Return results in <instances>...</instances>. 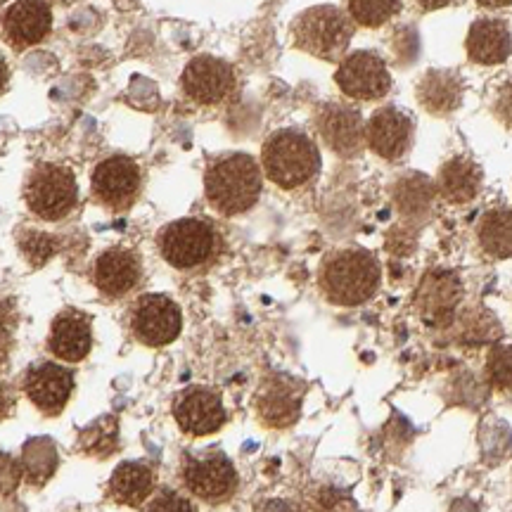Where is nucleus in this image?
<instances>
[{
    "instance_id": "f257e3e1",
    "label": "nucleus",
    "mask_w": 512,
    "mask_h": 512,
    "mask_svg": "<svg viewBox=\"0 0 512 512\" xmlns=\"http://www.w3.org/2000/svg\"><path fill=\"white\" fill-rule=\"evenodd\" d=\"M382 268L373 252L361 247L335 249L318 268V287L330 304L361 306L380 290Z\"/></svg>"
},
{
    "instance_id": "f03ea898",
    "label": "nucleus",
    "mask_w": 512,
    "mask_h": 512,
    "mask_svg": "<svg viewBox=\"0 0 512 512\" xmlns=\"http://www.w3.org/2000/svg\"><path fill=\"white\" fill-rule=\"evenodd\" d=\"M264 190L261 166L247 152H230L214 159L204 174V195L221 216H240L259 202Z\"/></svg>"
},
{
    "instance_id": "7ed1b4c3",
    "label": "nucleus",
    "mask_w": 512,
    "mask_h": 512,
    "mask_svg": "<svg viewBox=\"0 0 512 512\" xmlns=\"http://www.w3.org/2000/svg\"><path fill=\"white\" fill-rule=\"evenodd\" d=\"M261 171L283 190H297L311 183L320 171V150L309 133L280 128L261 147Z\"/></svg>"
},
{
    "instance_id": "20e7f679",
    "label": "nucleus",
    "mask_w": 512,
    "mask_h": 512,
    "mask_svg": "<svg viewBox=\"0 0 512 512\" xmlns=\"http://www.w3.org/2000/svg\"><path fill=\"white\" fill-rule=\"evenodd\" d=\"M356 24L349 12L335 5H316L292 22L294 48L325 62H342L354 38Z\"/></svg>"
},
{
    "instance_id": "39448f33",
    "label": "nucleus",
    "mask_w": 512,
    "mask_h": 512,
    "mask_svg": "<svg viewBox=\"0 0 512 512\" xmlns=\"http://www.w3.org/2000/svg\"><path fill=\"white\" fill-rule=\"evenodd\" d=\"M157 247L162 259L176 271H195L216 259L221 238L209 221L178 219L159 230Z\"/></svg>"
},
{
    "instance_id": "423d86ee",
    "label": "nucleus",
    "mask_w": 512,
    "mask_h": 512,
    "mask_svg": "<svg viewBox=\"0 0 512 512\" xmlns=\"http://www.w3.org/2000/svg\"><path fill=\"white\" fill-rule=\"evenodd\" d=\"M24 200L38 219L62 221L79 202L74 171L60 164H38L24 185Z\"/></svg>"
},
{
    "instance_id": "0eeeda50",
    "label": "nucleus",
    "mask_w": 512,
    "mask_h": 512,
    "mask_svg": "<svg viewBox=\"0 0 512 512\" xmlns=\"http://www.w3.org/2000/svg\"><path fill=\"white\" fill-rule=\"evenodd\" d=\"M238 76L226 60L214 55H197L185 64L181 91L200 107H219L235 95Z\"/></svg>"
},
{
    "instance_id": "6e6552de",
    "label": "nucleus",
    "mask_w": 512,
    "mask_h": 512,
    "mask_svg": "<svg viewBox=\"0 0 512 512\" xmlns=\"http://www.w3.org/2000/svg\"><path fill=\"white\" fill-rule=\"evenodd\" d=\"M133 337L145 347L159 349L166 344L176 342L183 330V313L174 299L166 294H143L136 304H133L131 316Z\"/></svg>"
},
{
    "instance_id": "1a4fd4ad",
    "label": "nucleus",
    "mask_w": 512,
    "mask_h": 512,
    "mask_svg": "<svg viewBox=\"0 0 512 512\" xmlns=\"http://www.w3.org/2000/svg\"><path fill=\"white\" fill-rule=\"evenodd\" d=\"M181 477L185 489L204 503H226L238 491V472L223 453H202L185 456Z\"/></svg>"
},
{
    "instance_id": "9d476101",
    "label": "nucleus",
    "mask_w": 512,
    "mask_h": 512,
    "mask_svg": "<svg viewBox=\"0 0 512 512\" xmlns=\"http://www.w3.org/2000/svg\"><path fill=\"white\" fill-rule=\"evenodd\" d=\"M335 83L347 98L356 102H375L392 91V74L382 55L373 50H356L344 55L335 72Z\"/></svg>"
},
{
    "instance_id": "9b49d317",
    "label": "nucleus",
    "mask_w": 512,
    "mask_h": 512,
    "mask_svg": "<svg viewBox=\"0 0 512 512\" xmlns=\"http://www.w3.org/2000/svg\"><path fill=\"white\" fill-rule=\"evenodd\" d=\"M140 188H143V174L136 159L126 155H112L93 169L91 190L95 202L110 211H126L136 204Z\"/></svg>"
},
{
    "instance_id": "f8f14e48",
    "label": "nucleus",
    "mask_w": 512,
    "mask_h": 512,
    "mask_svg": "<svg viewBox=\"0 0 512 512\" xmlns=\"http://www.w3.org/2000/svg\"><path fill=\"white\" fill-rule=\"evenodd\" d=\"M460 302H463V283H460L458 273L444 271V268L425 273L413 297L418 316L432 328L453 325Z\"/></svg>"
},
{
    "instance_id": "ddd939ff",
    "label": "nucleus",
    "mask_w": 512,
    "mask_h": 512,
    "mask_svg": "<svg viewBox=\"0 0 512 512\" xmlns=\"http://www.w3.org/2000/svg\"><path fill=\"white\" fill-rule=\"evenodd\" d=\"M316 131L325 147L344 159H354L366 147V124L356 107L328 102L316 110Z\"/></svg>"
},
{
    "instance_id": "4468645a",
    "label": "nucleus",
    "mask_w": 512,
    "mask_h": 512,
    "mask_svg": "<svg viewBox=\"0 0 512 512\" xmlns=\"http://www.w3.org/2000/svg\"><path fill=\"white\" fill-rule=\"evenodd\" d=\"M53 31V10L46 0H17L0 15V38L12 50L43 43Z\"/></svg>"
},
{
    "instance_id": "2eb2a0df",
    "label": "nucleus",
    "mask_w": 512,
    "mask_h": 512,
    "mask_svg": "<svg viewBox=\"0 0 512 512\" xmlns=\"http://www.w3.org/2000/svg\"><path fill=\"white\" fill-rule=\"evenodd\" d=\"M415 136V121L408 112L387 105L366 121V147L387 162H399L408 155Z\"/></svg>"
},
{
    "instance_id": "dca6fc26",
    "label": "nucleus",
    "mask_w": 512,
    "mask_h": 512,
    "mask_svg": "<svg viewBox=\"0 0 512 512\" xmlns=\"http://www.w3.org/2000/svg\"><path fill=\"white\" fill-rule=\"evenodd\" d=\"M174 418L181 432L190 437H207L226 425V408L221 396L207 387H190L176 396Z\"/></svg>"
},
{
    "instance_id": "f3484780",
    "label": "nucleus",
    "mask_w": 512,
    "mask_h": 512,
    "mask_svg": "<svg viewBox=\"0 0 512 512\" xmlns=\"http://www.w3.org/2000/svg\"><path fill=\"white\" fill-rule=\"evenodd\" d=\"M24 392L41 413L60 415L72 399L74 375L60 363H36L24 375Z\"/></svg>"
},
{
    "instance_id": "a211bd4d",
    "label": "nucleus",
    "mask_w": 512,
    "mask_h": 512,
    "mask_svg": "<svg viewBox=\"0 0 512 512\" xmlns=\"http://www.w3.org/2000/svg\"><path fill=\"white\" fill-rule=\"evenodd\" d=\"M140 278H143V261L133 249H105L93 264V283L110 299L131 294L140 285Z\"/></svg>"
},
{
    "instance_id": "6ab92c4d",
    "label": "nucleus",
    "mask_w": 512,
    "mask_h": 512,
    "mask_svg": "<svg viewBox=\"0 0 512 512\" xmlns=\"http://www.w3.org/2000/svg\"><path fill=\"white\" fill-rule=\"evenodd\" d=\"M304 387L299 382L287 380V377H271L261 384L256 392V415L266 427L283 430L299 420L302 413Z\"/></svg>"
},
{
    "instance_id": "aec40b11",
    "label": "nucleus",
    "mask_w": 512,
    "mask_h": 512,
    "mask_svg": "<svg viewBox=\"0 0 512 512\" xmlns=\"http://www.w3.org/2000/svg\"><path fill=\"white\" fill-rule=\"evenodd\" d=\"M93 349V320L79 309L57 313L48 335V351L64 363H79Z\"/></svg>"
},
{
    "instance_id": "412c9836",
    "label": "nucleus",
    "mask_w": 512,
    "mask_h": 512,
    "mask_svg": "<svg viewBox=\"0 0 512 512\" xmlns=\"http://www.w3.org/2000/svg\"><path fill=\"white\" fill-rule=\"evenodd\" d=\"M465 50L470 62L494 67L503 64L512 55V34L503 19H477L467 31Z\"/></svg>"
},
{
    "instance_id": "4be33fe9",
    "label": "nucleus",
    "mask_w": 512,
    "mask_h": 512,
    "mask_svg": "<svg viewBox=\"0 0 512 512\" xmlns=\"http://www.w3.org/2000/svg\"><path fill=\"white\" fill-rule=\"evenodd\" d=\"M463 79L453 69H430L418 81L415 95L418 102L434 117H448L460 107L463 102Z\"/></svg>"
},
{
    "instance_id": "5701e85b",
    "label": "nucleus",
    "mask_w": 512,
    "mask_h": 512,
    "mask_svg": "<svg viewBox=\"0 0 512 512\" xmlns=\"http://www.w3.org/2000/svg\"><path fill=\"white\" fill-rule=\"evenodd\" d=\"M437 195L448 204L472 202L482 190V169L467 157H453L439 169Z\"/></svg>"
},
{
    "instance_id": "b1692460",
    "label": "nucleus",
    "mask_w": 512,
    "mask_h": 512,
    "mask_svg": "<svg viewBox=\"0 0 512 512\" xmlns=\"http://www.w3.org/2000/svg\"><path fill=\"white\" fill-rule=\"evenodd\" d=\"M110 498L119 505L138 508L155 491V472L145 463H121L110 479Z\"/></svg>"
},
{
    "instance_id": "393cba45",
    "label": "nucleus",
    "mask_w": 512,
    "mask_h": 512,
    "mask_svg": "<svg viewBox=\"0 0 512 512\" xmlns=\"http://www.w3.org/2000/svg\"><path fill=\"white\" fill-rule=\"evenodd\" d=\"M477 240L484 254L491 259H510L512 256V209H489L477 223Z\"/></svg>"
},
{
    "instance_id": "a878e982",
    "label": "nucleus",
    "mask_w": 512,
    "mask_h": 512,
    "mask_svg": "<svg viewBox=\"0 0 512 512\" xmlns=\"http://www.w3.org/2000/svg\"><path fill=\"white\" fill-rule=\"evenodd\" d=\"M437 195V185L422 174H406L394 185V202L406 219L418 221L427 214Z\"/></svg>"
},
{
    "instance_id": "bb28decb",
    "label": "nucleus",
    "mask_w": 512,
    "mask_h": 512,
    "mask_svg": "<svg viewBox=\"0 0 512 512\" xmlns=\"http://www.w3.org/2000/svg\"><path fill=\"white\" fill-rule=\"evenodd\" d=\"M453 325H456L458 342L470 344V347L494 344L503 335L501 323L494 318V313H489L486 309H470L460 313V316L453 320Z\"/></svg>"
},
{
    "instance_id": "cd10ccee",
    "label": "nucleus",
    "mask_w": 512,
    "mask_h": 512,
    "mask_svg": "<svg viewBox=\"0 0 512 512\" xmlns=\"http://www.w3.org/2000/svg\"><path fill=\"white\" fill-rule=\"evenodd\" d=\"M22 463H24V472H27L29 482H34V484L48 482L57 467V451H55L53 441L46 437L31 439L29 444L24 446Z\"/></svg>"
},
{
    "instance_id": "c85d7f7f",
    "label": "nucleus",
    "mask_w": 512,
    "mask_h": 512,
    "mask_svg": "<svg viewBox=\"0 0 512 512\" xmlns=\"http://www.w3.org/2000/svg\"><path fill=\"white\" fill-rule=\"evenodd\" d=\"M349 17L366 29H380L403 10V0H347Z\"/></svg>"
},
{
    "instance_id": "c756f323",
    "label": "nucleus",
    "mask_w": 512,
    "mask_h": 512,
    "mask_svg": "<svg viewBox=\"0 0 512 512\" xmlns=\"http://www.w3.org/2000/svg\"><path fill=\"white\" fill-rule=\"evenodd\" d=\"M83 451L93 453V456H107L117 448V422L114 418H102L95 422L93 427H88L86 432L81 434Z\"/></svg>"
},
{
    "instance_id": "7c9ffc66",
    "label": "nucleus",
    "mask_w": 512,
    "mask_h": 512,
    "mask_svg": "<svg viewBox=\"0 0 512 512\" xmlns=\"http://www.w3.org/2000/svg\"><path fill=\"white\" fill-rule=\"evenodd\" d=\"M486 382L501 392L512 389V347L496 344L486 358Z\"/></svg>"
},
{
    "instance_id": "2f4dec72",
    "label": "nucleus",
    "mask_w": 512,
    "mask_h": 512,
    "mask_svg": "<svg viewBox=\"0 0 512 512\" xmlns=\"http://www.w3.org/2000/svg\"><path fill=\"white\" fill-rule=\"evenodd\" d=\"M19 249L31 266H43L50 256H55L57 240L53 235L41 233V230H24V233H19Z\"/></svg>"
},
{
    "instance_id": "473e14b6",
    "label": "nucleus",
    "mask_w": 512,
    "mask_h": 512,
    "mask_svg": "<svg viewBox=\"0 0 512 512\" xmlns=\"http://www.w3.org/2000/svg\"><path fill=\"white\" fill-rule=\"evenodd\" d=\"M145 512H197L195 503L185 498L174 489H162L159 494L147 503Z\"/></svg>"
},
{
    "instance_id": "72a5a7b5",
    "label": "nucleus",
    "mask_w": 512,
    "mask_h": 512,
    "mask_svg": "<svg viewBox=\"0 0 512 512\" xmlns=\"http://www.w3.org/2000/svg\"><path fill=\"white\" fill-rule=\"evenodd\" d=\"M22 467H19L10 456H0V496H8L17 489Z\"/></svg>"
},
{
    "instance_id": "f704fd0d",
    "label": "nucleus",
    "mask_w": 512,
    "mask_h": 512,
    "mask_svg": "<svg viewBox=\"0 0 512 512\" xmlns=\"http://www.w3.org/2000/svg\"><path fill=\"white\" fill-rule=\"evenodd\" d=\"M494 114L503 126L512 128V81L503 83V86L498 88L494 100Z\"/></svg>"
},
{
    "instance_id": "c9c22d12",
    "label": "nucleus",
    "mask_w": 512,
    "mask_h": 512,
    "mask_svg": "<svg viewBox=\"0 0 512 512\" xmlns=\"http://www.w3.org/2000/svg\"><path fill=\"white\" fill-rule=\"evenodd\" d=\"M12 406H15V399H12V394L5 387H0V418H5V415L12 411Z\"/></svg>"
},
{
    "instance_id": "e433bc0d",
    "label": "nucleus",
    "mask_w": 512,
    "mask_h": 512,
    "mask_svg": "<svg viewBox=\"0 0 512 512\" xmlns=\"http://www.w3.org/2000/svg\"><path fill=\"white\" fill-rule=\"evenodd\" d=\"M8 81H10V67H8V60H5L3 55H0V95L5 93V88H8Z\"/></svg>"
},
{
    "instance_id": "4c0bfd02",
    "label": "nucleus",
    "mask_w": 512,
    "mask_h": 512,
    "mask_svg": "<svg viewBox=\"0 0 512 512\" xmlns=\"http://www.w3.org/2000/svg\"><path fill=\"white\" fill-rule=\"evenodd\" d=\"M415 3H418L422 10H441L446 8V5H451L453 0H415Z\"/></svg>"
},
{
    "instance_id": "58836bf2",
    "label": "nucleus",
    "mask_w": 512,
    "mask_h": 512,
    "mask_svg": "<svg viewBox=\"0 0 512 512\" xmlns=\"http://www.w3.org/2000/svg\"><path fill=\"white\" fill-rule=\"evenodd\" d=\"M482 8H489V10H498V8H508L512 5V0H477Z\"/></svg>"
},
{
    "instance_id": "ea45409f",
    "label": "nucleus",
    "mask_w": 512,
    "mask_h": 512,
    "mask_svg": "<svg viewBox=\"0 0 512 512\" xmlns=\"http://www.w3.org/2000/svg\"><path fill=\"white\" fill-rule=\"evenodd\" d=\"M57 3H64V5H67V3H74V0H57Z\"/></svg>"
},
{
    "instance_id": "a19ab883",
    "label": "nucleus",
    "mask_w": 512,
    "mask_h": 512,
    "mask_svg": "<svg viewBox=\"0 0 512 512\" xmlns=\"http://www.w3.org/2000/svg\"><path fill=\"white\" fill-rule=\"evenodd\" d=\"M3 3H8V0H0V5H3Z\"/></svg>"
}]
</instances>
